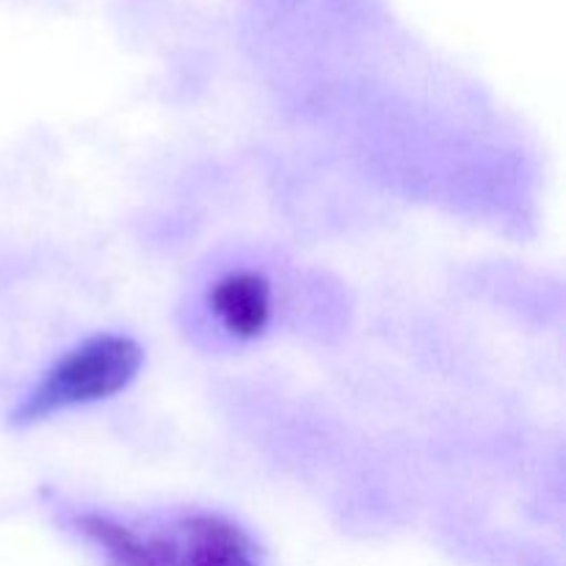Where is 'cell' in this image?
<instances>
[{
	"label": "cell",
	"mask_w": 566,
	"mask_h": 566,
	"mask_svg": "<svg viewBox=\"0 0 566 566\" xmlns=\"http://www.w3.org/2000/svg\"><path fill=\"white\" fill-rule=\"evenodd\" d=\"M144 348L127 335H94L55 359L11 412L14 426H36L75 407L108 401L136 381Z\"/></svg>",
	"instance_id": "cell-1"
},
{
	"label": "cell",
	"mask_w": 566,
	"mask_h": 566,
	"mask_svg": "<svg viewBox=\"0 0 566 566\" xmlns=\"http://www.w3.org/2000/svg\"><path fill=\"white\" fill-rule=\"evenodd\" d=\"M208 307L227 335L238 340H258L269 329L274 313L271 282L254 271H230L208 291Z\"/></svg>",
	"instance_id": "cell-2"
},
{
	"label": "cell",
	"mask_w": 566,
	"mask_h": 566,
	"mask_svg": "<svg viewBox=\"0 0 566 566\" xmlns=\"http://www.w3.org/2000/svg\"><path fill=\"white\" fill-rule=\"evenodd\" d=\"M75 528L105 553L111 566H175V536L144 534L108 514H75Z\"/></svg>",
	"instance_id": "cell-3"
}]
</instances>
